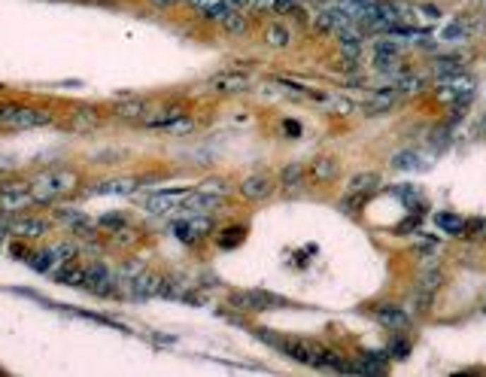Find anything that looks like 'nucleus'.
I'll list each match as a JSON object with an SVG mask.
<instances>
[{
    "label": "nucleus",
    "instance_id": "obj_1",
    "mask_svg": "<svg viewBox=\"0 0 486 377\" xmlns=\"http://www.w3.org/2000/svg\"><path fill=\"white\" fill-rule=\"evenodd\" d=\"M76 186H79V177L73 170H46V174H40L30 182V192H34L37 204H55L64 195H70Z\"/></svg>",
    "mask_w": 486,
    "mask_h": 377
},
{
    "label": "nucleus",
    "instance_id": "obj_2",
    "mask_svg": "<svg viewBox=\"0 0 486 377\" xmlns=\"http://www.w3.org/2000/svg\"><path fill=\"white\" fill-rule=\"evenodd\" d=\"M286 298L271 295L265 289H249V292H235L231 295V308H237L243 313H259V311H273V308H286Z\"/></svg>",
    "mask_w": 486,
    "mask_h": 377
},
{
    "label": "nucleus",
    "instance_id": "obj_3",
    "mask_svg": "<svg viewBox=\"0 0 486 377\" xmlns=\"http://www.w3.org/2000/svg\"><path fill=\"white\" fill-rule=\"evenodd\" d=\"M191 195L189 186H177V189H158L152 192V195L146 198V213H152V216H165V213H177L182 204H186V198Z\"/></svg>",
    "mask_w": 486,
    "mask_h": 377
},
{
    "label": "nucleus",
    "instance_id": "obj_4",
    "mask_svg": "<svg viewBox=\"0 0 486 377\" xmlns=\"http://www.w3.org/2000/svg\"><path fill=\"white\" fill-rule=\"evenodd\" d=\"M210 231H213L210 213H189V219H179V222H174V228H170V234L182 243H198V240H204Z\"/></svg>",
    "mask_w": 486,
    "mask_h": 377
},
{
    "label": "nucleus",
    "instance_id": "obj_5",
    "mask_svg": "<svg viewBox=\"0 0 486 377\" xmlns=\"http://www.w3.org/2000/svg\"><path fill=\"white\" fill-rule=\"evenodd\" d=\"M34 201V192H30V182H6V186H0V213H9V216H16V213L28 210Z\"/></svg>",
    "mask_w": 486,
    "mask_h": 377
},
{
    "label": "nucleus",
    "instance_id": "obj_6",
    "mask_svg": "<svg viewBox=\"0 0 486 377\" xmlns=\"http://www.w3.org/2000/svg\"><path fill=\"white\" fill-rule=\"evenodd\" d=\"M83 289H88L91 295H116V277H113V271H109L104 262L85 265Z\"/></svg>",
    "mask_w": 486,
    "mask_h": 377
},
{
    "label": "nucleus",
    "instance_id": "obj_7",
    "mask_svg": "<svg viewBox=\"0 0 486 377\" xmlns=\"http://www.w3.org/2000/svg\"><path fill=\"white\" fill-rule=\"evenodd\" d=\"M371 64H374L377 74H398V70H401V49H398V43H392L389 37L377 40Z\"/></svg>",
    "mask_w": 486,
    "mask_h": 377
},
{
    "label": "nucleus",
    "instance_id": "obj_8",
    "mask_svg": "<svg viewBox=\"0 0 486 377\" xmlns=\"http://www.w3.org/2000/svg\"><path fill=\"white\" fill-rule=\"evenodd\" d=\"M4 228H6V234H13V238L34 240V238H43V234L49 231V219H43V216H16V219H4Z\"/></svg>",
    "mask_w": 486,
    "mask_h": 377
},
{
    "label": "nucleus",
    "instance_id": "obj_9",
    "mask_svg": "<svg viewBox=\"0 0 486 377\" xmlns=\"http://www.w3.org/2000/svg\"><path fill=\"white\" fill-rule=\"evenodd\" d=\"M55 122V113H49L43 107H22L18 104L16 116L9 119V131H25V128H46Z\"/></svg>",
    "mask_w": 486,
    "mask_h": 377
},
{
    "label": "nucleus",
    "instance_id": "obj_10",
    "mask_svg": "<svg viewBox=\"0 0 486 377\" xmlns=\"http://www.w3.org/2000/svg\"><path fill=\"white\" fill-rule=\"evenodd\" d=\"M374 317L380 320V325H386L389 332H408L410 329V313L398 308V304H380V308H374Z\"/></svg>",
    "mask_w": 486,
    "mask_h": 377
},
{
    "label": "nucleus",
    "instance_id": "obj_11",
    "mask_svg": "<svg viewBox=\"0 0 486 377\" xmlns=\"http://www.w3.org/2000/svg\"><path fill=\"white\" fill-rule=\"evenodd\" d=\"M237 189H240V195L247 201H265V198L273 195V189H277V186H273V180L268 174H249Z\"/></svg>",
    "mask_w": 486,
    "mask_h": 377
},
{
    "label": "nucleus",
    "instance_id": "obj_12",
    "mask_svg": "<svg viewBox=\"0 0 486 377\" xmlns=\"http://www.w3.org/2000/svg\"><path fill=\"white\" fill-rule=\"evenodd\" d=\"M389 369V350H371L362 353L356 362H350L352 374H383Z\"/></svg>",
    "mask_w": 486,
    "mask_h": 377
},
{
    "label": "nucleus",
    "instance_id": "obj_13",
    "mask_svg": "<svg viewBox=\"0 0 486 377\" xmlns=\"http://www.w3.org/2000/svg\"><path fill=\"white\" fill-rule=\"evenodd\" d=\"M347 25H352V22H350V16L343 13V6H338V4H328L316 16V28L326 30V34H338V30H343Z\"/></svg>",
    "mask_w": 486,
    "mask_h": 377
},
{
    "label": "nucleus",
    "instance_id": "obj_14",
    "mask_svg": "<svg viewBox=\"0 0 486 377\" xmlns=\"http://www.w3.org/2000/svg\"><path fill=\"white\" fill-rule=\"evenodd\" d=\"M398 100H401V95L392 86L389 88H380L377 95H374L368 104H364V116H386V113H392V110L398 107Z\"/></svg>",
    "mask_w": 486,
    "mask_h": 377
},
{
    "label": "nucleus",
    "instance_id": "obj_15",
    "mask_svg": "<svg viewBox=\"0 0 486 377\" xmlns=\"http://www.w3.org/2000/svg\"><path fill=\"white\" fill-rule=\"evenodd\" d=\"M247 88H249V76L243 74H219L210 79V91H216V95H240Z\"/></svg>",
    "mask_w": 486,
    "mask_h": 377
},
{
    "label": "nucleus",
    "instance_id": "obj_16",
    "mask_svg": "<svg viewBox=\"0 0 486 377\" xmlns=\"http://www.w3.org/2000/svg\"><path fill=\"white\" fill-rule=\"evenodd\" d=\"M389 165L395 168V170H425L429 168V158H425V152H420V149H398L395 156L389 158Z\"/></svg>",
    "mask_w": 486,
    "mask_h": 377
},
{
    "label": "nucleus",
    "instance_id": "obj_17",
    "mask_svg": "<svg viewBox=\"0 0 486 377\" xmlns=\"http://www.w3.org/2000/svg\"><path fill=\"white\" fill-rule=\"evenodd\" d=\"M128 289H131L134 298H152V295L161 292V277H158V274L143 271V274H137V277L128 283Z\"/></svg>",
    "mask_w": 486,
    "mask_h": 377
},
{
    "label": "nucleus",
    "instance_id": "obj_18",
    "mask_svg": "<svg viewBox=\"0 0 486 377\" xmlns=\"http://www.w3.org/2000/svg\"><path fill=\"white\" fill-rule=\"evenodd\" d=\"M338 174H340V161L338 158L319 156V158L310 161V177L316 182H331V180H338Z\"/></svg>",
    "mask_w": 486,
    "mask_h": 377
},
{
    "label": "nucleus",
    "instance_id": "obj_19",
    "mask_svg": "<svg viewBox=\"0 0 486 377\" xmlns=\"http://www.w3.org/2000/svg\"><path fill=\"white\" fill-rule=\"evenodd\" d=\"M113 113L119 116V119H140V122H146V113H152L149 110V104L143 98H134V95H128V100H122V104H116V110Z\"/></svg>",
    "mask_w": 486,
    "mask_h": 377
},
{
    "label": "nucleus",
    "instance_id": "obj_20",
    "mask_svg": "<svg viewBox=\"0 0 486 377\" xmlns=\"http://www.w3.org/2000/svg\"><path fill=\"white\" fill-rule=\"evenodd\" d=\"M465 216H459V213H450V210H444V213H434V226H438L444 234H453V238H462L465 234Z\"/></svg>",
    "mask_w": 486,
    "mask_h": 377
},
{
    "label": "nucleus",
    "instance_id": "obj_21",
    "mask_svg": "<svg viewBox=\"0 0 486 377\" xmlns=\"http://www.w3.org/2000/svg\"><path fill=\"white\" fill-rule=\"evenodd\" d=\"M377 186H380V174H374V170H362V174L350 177V182H347L350 195H371Z\"/></svg>",
    "mask_w": 486,
    "mask_h": 377
},
{
    "label": "nucleus",
    "instance_id": "obj_22",
    "mask_svg": "<svg viewBox=\"0 0 486 377\" xmlns=\"http://www.w3.org/2000/svg\"><path fill=\"white\" fill-rule=\"evenodd\" d=\"M441 283H444V274L438 271V265H434V268H422L420 277H417V292L434 295V292L441 289Z\"/></svg>",
    "mask_w": 486,
    "mask_h": 377
},
{
    "label": "nucleus",
    "instance_id": "obj_23",
    "mask_svg": "<svg viewBox=\"0 0 486 377\" xmlns=\"http://www.w3.org/2000/svg\"><path fill=\"white\" fill-rule=\"evenodd\" d=\"M49 253V259H52V271L58 268V265H64L70 259H76V243H70V240H58L52 243V247H46Z\"/></svg>",
    "mask_w": 486,
    "mask_h": 377
},
{
    "label": "nucleus",
    "instance_id": "obj_24",
    "mask_svg": "<svg viewBox=\"0 0 486 377\" xmlns=\"http://www.w3.org/2000/svg\"><path fill=\"white\" fill-rule=\"evenodd\" d=\"M304 177H307V168H304L301 161H289V165L280 170V186L295 189V186H301V182H304Z\"/></svg>",
    "mask_w": 486,
    "mask_h": 377
},
{
    "label": "nucleus",
    "instance_id": "obj_25",
    "mask_svg": "<svg viewBox=\"0 0 486 377\" xmlns=\"http://www.w3.org/2000/svg\"><path fill=\"white\" fill-rule=\"evenodd\" d=\"M265 43L271 46V49H286L289 43H292V30L286 28V25H271L268 30H265Z\"/></svg>",
    "mask_w": 486,
    "mask_h": 377
},
{
    "label": "nucleus",
    "instance_id": "obj_26",
    "mask_svg": "<svg viewBox=\"0 0 486 377\" xmlns=\"http://www.w3.org/2000/svg\"><path fill=\"white\" fill-rule=\"evenodd\" d=\"M134 189H137V180H109L95 186L97 195H131Z\"/></svg>",
    "mask_w": 486,
    "mask_h": 377
},
{
    "label": "nucleus",
    "instance_id": "obj_27",
    "mask_svg": "<svg viewBox=\"0 0 486 377\" xmlns=\"http://www.w3.org/2000/svg\"><path fill=\"white\" fill-rule=\"evenodd\" d=\"M182 116H186V113H182V107H170V110H161L158 116H146L143 125H149V128H161V131H165L167 125H174V122H179Z\"/></svg>",
    "mask_w": 486,
    "mask_h": 377
},
{
    "label": "nucleus",
    "instance_id": "obj_28",
    "mask_svg": "<svg viewBox=\"0 0 486 377\" xmlns=\"http://www.w3.org/2000/svg\"><path fill=\"white\" fill-rule=\"evenodd\" d=\"M422 86H425V79H422V76H417V74H404L392 88L398 91L401 98H413V95H420V91H422Z\"/></svg>",
    "mask_w": 486,
    "mask_h": 377
},
{
    "label": "nucleus",
    "instance_id": "obj_29",
    "mask_svg": "<svg viewBox=\"0 0 486 377\" xmlns=\"http://www.w3.org/2000/svg\"><path fill=\"white\" fill-rule=\"evenodd\" d=\"M434 74L438 76H447V74H462L465 70V61L462 55H444V58H434Z\"/></svg>",
    "mask_w": 486,
    "mask_h": 377
},
{
    "label": "nucleus",
    "instance_id": "obj_30",
    "mask_svg": "<svg viewBox=\"0 0 486 377\" xmlns=\"http://www.w3.org/2000/svg\"><path fill=\"white\" fill-rule=\"evenodd\" d=\"M222 28H225V34H247V28H249V18L240 13V9H231V13L222 18L219 22Z\"/></svg>",
    "mask_w": 486,
    "mask_h": 377
},
{
    "label": "nucleus",
    "instance_id": "obj_31",
    "mask_svg": "<svg viewBox=\"0 0 486 377\" xmlns=\"http://www.w3.org/2000/svg\"><path fill=\"white\" fill-rule=\"evenodd\" d=\"M471 30L474 28L468 22H453V25L444 28V40H447V43H462V40L471 37Z\"/></svg>",
    "mask_w": 486,
    "mask_h": 377
},
{
    "label": "nucleus",
    "instance_id": "obj_32",
    "mask_svg": "<svg viewBox=\"0 0 486 377\" xmlns=\"http://www.w3.org/2000/svg\"><path fill=\"white\" fill-rule=\"evenodd\" d=\"M395 195H398L404 204H410V207H417V213H422V195H420V189H413L410 182H404V186H395Z\"/></svg>",
    "mask_w": 486,
    "mask_h": 377
},
{
    "label": "nucleus",
    "instance_id": "obj_33",
    "mask_svg": "<svg viewBox=\"0 0 486 377\" xmlns=\"http://www.w3.org/2000/svg\"><path fill=\"white\" fill-rule=\"evenodd\" d=\"M97 122H100V116L95 113V110H76V113H73V125H76L79 131L97 128Z\"/></svg>",
    "mask_w": 486,
    "mask_h": 377
},
{
    "label": "nucleus",
    "instance_id": "obj_34",
    "mask_svg": "<svg viewBox=\"0 0 486 377\" xmlns=\"http://www.w3.org/2000/svg\"><path fill=\"white\" fill-rule=\"evenodd\" d=\"M450 134H453V125H441L438 131H432V134H429V146H432L434 152L447 149V144H450Z\"/></svg>",
    "mask_w": 486,
    "mask_h": 377
},
{
    "label": "nucleus",
    "instance_id": "obj_35",
    "mask_svg": "<svg viewBox=\"0 0 486 377\" xmlns=\"http://www.w3.org/2000/svg\"><path fill=\"white\" fill-rule=\"evenodd\" d=\"M389 359H408V353H410V341L404 338V335H395V341L389 344Z\"/></svg>",
    "mask_w": 486,
    "mask_h": 377
},
{
    "label": "nucleus",
    "instance_id": "obj_36",
    "mask_svg": "<svg viewBox=\"0 0 486 377\" xmlns=\"http://www.w3.org/2000/svg\"><path fill=\"white\" fill-rule=\"evenodd\" d=\"M322 100H326L328 107H334V110H338L340 116H350V113H356V104H352V100H347V98H334V95L328 98V95H326Z\"/></svg>",
    "mask_w": 486,
    "mask_h": 377
},
{
    "label": "nucleus",
    "instance_id": "obj_37",
    "mask_svg": "<svg viewBox=\"0 0 486 377\" xmlns=\"http://www.w3.org/2000/svg\"><path fill=\"white\" fill-rule=\"evenodd\" d=\"M271 9L277 16H295L298 13V0H271Z\"/></svg>",
    "mask_w": 486,
    "mask_h": 377
},
{
    "label": "nucleus",
    "instance_id": "obj_38",
    "mask_svg": "<svg viewBox=\"0 0 486 377\" xmlns=\"http://www.w3.org/2000/svg\"><path fill=\"white\" fill-rule=\"evenodd\" d=\"M243 240V228H228V231H222V238H219V247H237V243Z\"/></svg>",
    "mask_w": 486,
    "mask_h": 377
},
{
    "label": "nucleus",
    "instance_id": "obj_39",
    "mask_svg": "<svg viewBox=\"0 0 486 377\" xmlns=\"http://www.w3.org/2000/svg\"><path fill=\"white\" fill-rule=\"evenodd\" d=\"M413 13H417L420 18H425V22H438V18H441V9H438V6H432V4H420V6H413Z\"/></svg>",
    "mask_w": 486,
    "mask_h": 377
},
{
    "label": "nucleus",
    "instance_id": "obj_40",
    "mask_svg": "<svg viewBox=\"0 0 486 377\" xmlns=\"http://www.w3.org/2000/svg\"><path fill=\"white\" fill-rule=\"evenodd\" d=\"M18 104H0V128H9V119L16 116Z\"/></svg>",
    "mask_w": 486,
    "mask_h": 377
},
{
    "label": "nucleus",
    "instance_id": "obj_41",
    "mask_svg": "<svg viewBox=\"0 0 486 377\" xmlns=\"http://www.w3.org/2000/svg\"><path fill=\"white\" fill-rule=\"evenodd\" d=\"M100 226H107V228H122V226H125V219H122V216H109V219L100 222Z\"/></svg>",
    "mask_w": 486,
    "mask_h": 377
},
{
    "label": "nucleus",
    "instance_id": "obj_42",
    "mask_svg": "<svg viewBox=\"0 0 486 377\" xmlns=\"http://www.w3.org/2000/svg\"><path fill=\"white\" fill-rule=\"evenodd\" d=\"M283 128H286L292 137H298V134H301V125H298V122H286V125H283Z\"/></svg>",
    "mask_w": 486,
    "mask_h": 377
},
{
    "label": "nucleus",
    "instance_id": "obj_43",
    "mask_svg": "<svg viewBox=\"0 0 486 377\" xmlns=\"http://www.w3.org/2000/svg\"><path fill=\"white\" fill-rule=\"evenodd\" d=\"M152 4H155V6H177L179 0H152Z\"/></svg>",
    "mask_w": 486,
    "mask_h": 377
},
{
    "label": "nucleus",
    "instance_id": "obj_44",
    "mask_svg": "<svg viewBox=\"0 0 486 377\" xmlns=\"http://www.w3.org/2000/svg\"><path fill=\"white\" fill-rule=\"evenodd\" d=\"M228 4H231V6H235V9H240V6H247V4H252V0H228Z\"/></svg>",
    "mask_w": 486,
    "mask_h": 377
},
{
    "label": "nucleus",
    "instance_id": "obj_45",
    "mask_svg": "<svg viewBox=\"0 0 486 377\" xmlns=\"http://www.w3.org/2000/svg\"><path fill=\"white\" fill-rule=\"evenodd\" d=\"M352 4H359V6H374L377 0H352Z\"/></svg>",
    "mask_w": 486,
    "mask_h": 377
},
{
    "label": "nucleus",
    "instance_id": "obj_46",
    "mask_svg": "<svg viewBox=\"0 0 486 377\" xmlns=\"http://www.w3.org/2000/svg\"><path fill=\"white\" fill-rule=\"evenodd\" d=\"M480 134H486V119L480 122Z\"/></svg>",
    "mask_w": 486,
    "mask_h": 377
},
{
    "label": "nucleus",
    "instance_id": "obj_47",
    "mask_svg": "<svg viewBox=\"0 0 486 377\" xmlns=\"http://www.w3.org/2000/svg\"><path fill=\"white\" fill-rule=\"evenodd\" d=\"M4 234H6V228H4V226H0V240H4Z\"/></svg>",
    "mask_w": 486,
    "mask_h": 377
},
{
    "label": "nucleus",
    "instance_id": "obj_48",
    "mask_svg": "<svg viewBox=\"0 0 486 377\" xmlns=\"http://www.w3.org/2000/svg\"><path fill=\"white\" fill-rule=\"evenodd\" d=\"M483 311H486V298H483Z\"/></svg>",
    "mask_w": 486,
    "mask_h": 377
},
{
    "label": "nucleus",
    "instance_id": "obj_49",
    "mask_svg": "<svg viewBox=\"0 0 486 377\" xmlns=\"http://www.w3.org/2000/svg\"><path fill=\"white\" fill-rule=\"evenodd\" d=\"M95 4H100V0H95Z\"/></svg>",
    "mask_w": 486,
    "mask_h": 377
}]
</instances>
